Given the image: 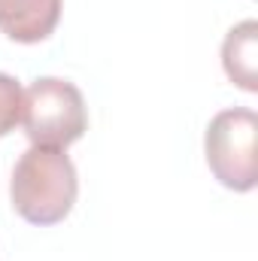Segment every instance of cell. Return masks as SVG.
<instances>
[{
    "label": "cell",
    "instance_id": "6da1fadb",
    "mask_svg": "<svg viewBox=\"0 0 258 261\" xmlns=\"http://www.w3.org/2000/svg\"><path fill=\"white\" fill-rule=\"evenodd\" d=\"M79 195L76 167L64 155V149L52 146H31L9 182V197L15 213L31 225H58L64 222Z\"/></svg>",
    "mask_w": 258,
    "mask_h": 261
},
{
    "label": "cell",
    "instance_id": "7a4b0ae2",
    "mask_svg": "<svg viewBox=\"0 0 258 261\" xmlns=\"http://www.w3.org/2000/svg\"><path fill=\"white\" fill-rule=\"evenodd\" d=\"M21 128L34 146L67 149L88 128L82 91L55 76H43L21 94Z\"/></svg>",
    "mask_w": 258,
    "mask_h": 261
},
{
    "label": "cell",
    "instance_id": "8992f818",
    "mask_svg": "<svg viewBox=\"0 0 258 261\" xmlns=\"http://www.w3.org/2000/svg\"><path fill=\"white\" fill-rule=\"evenodd\" d=\"M21 85L0 73V137H6L9 130H15V125L21 122Z\"/></svg>",
    "mask_w": 258,
    "mask_h": 261
},
{
    "label": "cell",
    "instance_id": "5b68a950",
    "mask_svg": "<svg viewBox=\"0 0 258 261\" xmlns=\"http://www.w3.org/2000/svg\"><path fill=\"white\" fill-rule=\"evenodd\" d=\"M258 21H243L228 31L222 46V64L234 85L243 91H258Z\"/></svg>",
    "mask_w": 258,
    "mask_h": 261
},
{
    "label": "cell",
    "instance_id": "277c9868",
    "mask_svg": "<svg viewBox=\"0 0 258 261\" xmlns=\"http://www.w3.org/2000/svg\"><path fill=\"white\" fill-rule=\"evenodd\" d=\"M61 18V0H0V31L15 43H43Z\"/></svg>",
    "mask_w": 258,
    "mask_h": 261
},
{
    "label": "cell",
    "instance_id": "3957f363",
    "mask_svg": "<svg viewBox=\"0 0 258 261\" xmlns=\"http://www.w3.org/2000/svg\"><path fill=\"white\" fill-rule=\"evenodd\" d=\"M255 140L258 116L246 107L222 110L203 137V152L213 176L234 192L255 189Z\"/></svg>",
    "mask_w": 258,
    "mask_h": 261
}]
</instances>
